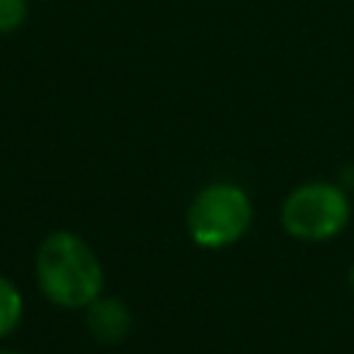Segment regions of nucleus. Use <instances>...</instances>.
Segmentation results:
<instances>
[{"label": "nucleus", "mask_w": 354, "mask_h": 354, "mask_svg": "<svg viewBox=\"0 0 354 354\" xmlns=\"http://www.w3.org/2000/svg\"><path fill=\"white\" fill-rule=\"evenodd\" d=\"M252 199L235 183H210L188 205L185 227L196 246L224 249L238 243L252 227Z\"/></svg>", "instance_id": "f03ea898"}, {"label": "nucleus", "mask_w": 354, "mask_h": 354, "mask_svg": "<svg viewBox=\"0 0 354 354\" xmlns=\"http://www.w3.org/2000/svg\"><path fill=\"white\" fill-rule=\"evenodd\" d=\"M351 216V205H348V194L343 185L335 183H301L296 185L279 210L282 227L290 238L299 241H329L337 232L346 230Z\"/></svg>", "instance_id": "7ed1b4c3"}, {"label": "nucleus", "mask_w": 354, "mask_h": 354, "mask_svg": "<svg viewBox=\"0 0 354 354\" xmlns=\"http://www.w3.org/2000/svg\"><path fill=\"white\" fill-rule=\"evenodd\" d=\"M28 0H0V33H14L28 19Z\"/></svg>", "instance_id": "423d86ee"}, {"label": "nucleus", "mask_w": 354, "mask_h": 354, "mask_svg": "<svg viewBox=\"0 0 354 354\" xmlns=\"http://www.w3.org/2000/svg\"><path fill=\"white\" fill-rule=\"evenodd\" d=\"M0 354H19V351H11V348H0Z\"/></svg>", "instance_id": "6e6552de"}, {"label": "nucleus", "mask_w": 354, "mask_h": 354, "mask_svg": "<svg viewBox=\"0 0 354 354\" xmlns=\"http://www.w3.org/2000/svg\"><path fill=\"white\" fill-rule=\"evenodd\" d=\"M348 285H351V290H354V266H351V271H348Z\"/></svg>", "instance_id": "0eeeda50"}, {"label": "nucleus", "mask_w": 354, "mask_h": 354, "mask_svg": "<svg viewBox=\"0 0 354 354\" xmlns=\"http://www.w3.org/2000/svg\"><path fill=\"white\" fill-rule=\"evenodd\" d=\"M22 313H25V301H22L19 288L8 277L0 274V337L11 335L19 326Z\"/></svg>", "instance_id": "39448f33"}, {"label": "nucleus", "mask_w": 354, "mask_h": 354, "mask_svg": "<svg viewBox=\"0 0 354 354\" xmlns=\"http://www.w3.org/2000/svg\"><path fill=\"white\" fill-rule=\"evenodd\" d=\"M86 326L91 337L102 346H116L127 337L133 326V315L127 304L116 296H100L86 307Z\"/></svg>", "instance_id": "20e7f679"}, {"label": "nucleus", "mask_w": 354, "mask_h": 354, "mask_svg": "<svg viewBox=\"0 0 354 354\" xmlns=\"http://www.w3.org/2000/svg\"><path fill=\"white\" fill-rule=\"evenodd\" d=\"M33 271L44 299L58 307L77 310L102 296V263L77 232H50L39 243Z\"/></svg>", "instance_id": "f257e3e1"}]
</instances>
